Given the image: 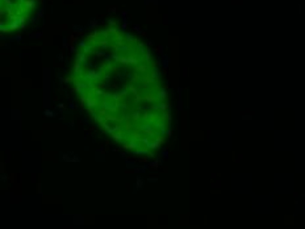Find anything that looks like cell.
<instances>
[{
    "label": "cell",
    "instance_id": "obj_1",
    "mask_svg": "<svg viewBox=\"0 0 305 229\" xmlns=\"http://www.w3.org/2000/svg\"><path fill=\"white\" fill-rule=\"evenodd\" d=\"M36 7V0H2V29L16 30L29 19Z\"/></svg>",
    "mask_w": 305,
    "mask_h": 229
}]
</instances>
